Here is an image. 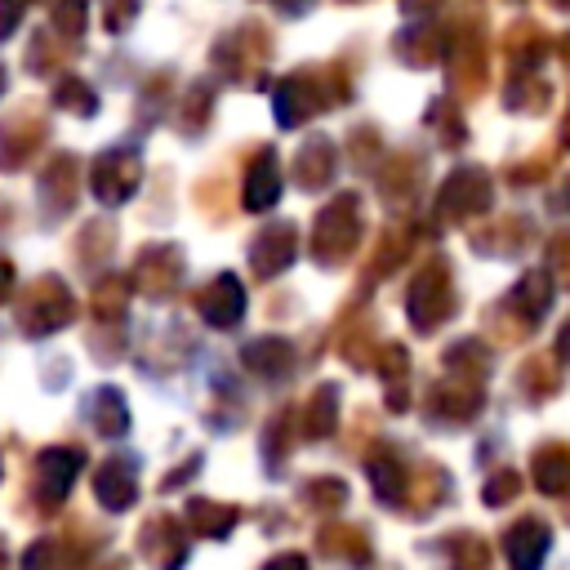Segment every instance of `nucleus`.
I'll return each mask as SVG.
<instances>
[{
	"label": "nucleus",
	"mask_w": 570,
	"mask_h": 570,
	"mask_svg": "<svg viewBox=\"0 0 570 570\" xmlns=\"http://www.w3.org/2000/svg\"><path fill=\"white\" fill-rule=\"evenodd\" d=\"M543 548H548V534L539 525H521V530L508 534V557H512L517 570H534L539 557H543Z\"/></svg>",
	"instance_id": "f257e3e1"
}]
</instances>
